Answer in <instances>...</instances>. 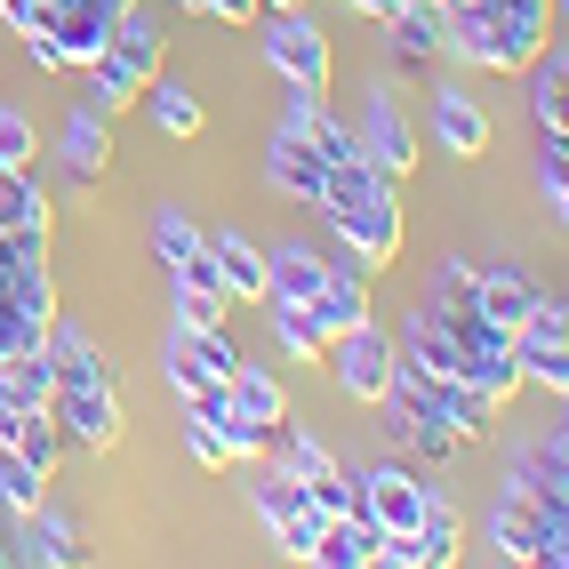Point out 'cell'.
I'll return each instance as SVG.
<instances>
[{
	"label": "cell",
	"instance_id": "obj_21",
	"mask_svg": "<svg viewBox=\"0 0 569 569\" xmlns=\"http://www.w3.org/2000/svg\"><path fill=\"white\" fill-rule=\"evenodd\" d=\"M473 306H481V321H498L506 337H513V321L529 313V306H538V281H529V273H513V264H473Z\"/></svg>",
	"mask_w": 569,
	"mask_h": 569
},
{
	"label": "cell",
	"instance_id": "obj_15",
	"mask_svg": "<svg viewBox=\"0 0 569 569\" xmlns=\"http://www.w3.org/2000/svg\"><path fill=\"white\" fill-rule=\"evenodd\" d=\"M506 489H513V498H529L538 513H569V458H561V433L529 441L521 458H513V473H506Z\"/></svg>",
	"mask_w": 569,
	"mask_h": 569
},
{
	"label": "cell",
	"instance_id": "obj_12",
	"mask_svg": "<svg viewBox=\"0 0 569 569\" xmlns=\"http://www.w3.org/2000/svg\"><path fill=\"white\" fill-rule=\"evenodd\" d=\"M433 144H441L449 161H481L489 153V104L466 81H441L433 89Z\"/></svg>",
	"mask_w": 569,
	"mask_h": 569
},
{
	"label": "cell",
	"instance_id": "obj_36",
	"mask_svg": "<svg viewBox=\"0 0 569 569\" xmlns=\"http://www.w3.org/2000/svg\"><path fill=\"white\" fill-rule=\"evenodd\" d=\"M32 161H41V129L17 104H0V169H32Z\"/></svg>",
	"mask_w": 569,
	"mask_h": 569
},
{
	"label": "cell",
	"instance_id": "obj_1",
	"mask_svg": "<svg viewBox=\"0 0 569 569\" xmlns=\"http://www.w3.org/2000/svg\"><path fill=\"white\" fill-rule=\"evenodd\" d=\"M386 433L401 441V449H417L426 466H449L458 449H473L466 433H458V417H449V401H441V386L426 369H409V361H393V386H386Z\"/></svg>",
	"mask_w": 569,
	"mask_h": 569
},
{
	"label": "cell",
	"instance_id": "obj_2",
	"mask_svg": "<svg viewBox=\"0 0 569 569\" xmlns=\"http://www.w3.org/2000/svg\"><path fill=\"white\" fill-rule=\"evenodd\" d=\"M161 72V24H153V9L144 0H129L121 17H112V41H104V57L89 64V104L97 112H129L137 104V89Z\"/></svg>",
	"mask_w": 569,
	"mask_h": 569
},
{
	"label": "cell",
	"instance_id": "obj_33",
	"mask_svg": "<svg viewBox=\"0 0 569 569\" xmlns=\"http://www.w3.org/2000/svg\"><path fill=\"white\" fill-rule=\"evenodd\" d=\"M306 498H313V513H321V521H346V513H361V481H353L346 466H329V473H313V481H306Z\"/></svg>",
	"mask_w": 569,
	"mask_h": 569
},
{
	"label": "cell",
	"instance_id": "obj_6",
	"mask_svg": "<svg viewBox=\"0 0 569 569\" xmlns=\"http://www.w3.org/2000/svg\"><path fill=\"white\" fill-rule=\"evenodd\" d=\"M257 24H264V41H257L264 64H273L289 89H329V64H337V57H329V32H321L306 9H264Z\"/></svg>",
	"mask_w": 569,
	"mask_h": 569
},
{
	"label": "cell",
	"instance_id": "obj_28",
	"mask_svg": "<svg viewBox=\"0 0 569 569\" xmlns=\"http://www.w3.org/2000/svg\"><path fill=\"white\" fill-rule=\"evenodd\" d=\"M313 321H321L329 337L377 321V313H369V273H337V264H329V281H321V297H313Z\"/></svg>",
	"mask_w": 569,
	"mask_h": 569
},
{
	"label": "cell",
	"instance_id": "obj_35",
	"mask_svg": "<svg viewBox=\"0 0 569 569\" xmlns=\"http://www.w3.org/2000/svg\"><path fill=\"white\" fill-rule=\"evenodd\" d=\"M224 297H209V289H184V281H169V321L177 329H224Z\"/></svg>",
	"mask_w": 569,
	"mask_h": 569
},
{
	"label": "cell",
	"instance_id": "obj_18",
	"mask_svg": "<svg viewBox=\"0 0 569 569\" xmlns=\"http://www.w3.org/2000/svg\"><path fill=\"white\" fill-rule=\"evenodd\" d=\"M57 161H64V177L72 184H89L104 161H112V112H97L89 97L64 112V144H57Z\"/></svg>",
	"mask_w": 569,
	"mask_h": 569
},
{
	"label": "cell",
	"instance_id": "obj_19",
	"mask_svg": "<svg viewBox=\"0 0 569 569\" xmlns=\"http://www.w3.org/2000/svg\"><path fill=\"white\" fill-rule=\"evenodd\" d=\"M137 104H144V112H153V129H161V137H177V144H193V137L209 129V112H201V97H193V81H177V72H169V64H161V72H153V81H144V89H137Z\"/></svg>",
	"mask_w": 569,
	"mask_h": 569
},
{
	"label": "cell",
	"instance_id": "obj_17",
	"mask_svg": "<svg viewBox=\"0 0 569 569\" xmlns=\"http://www.w3.org/2000/svg\"><path fill=\"white\" fill-rule=\"evenodd\" d=\"M0 449H17L24 466H41L49 481H57V466H64V433H57V417L49 409H24V401H9L0 393Z\"/></svg>",
	"mask_w": 569,
	"mask_h": 569
},
{
	"label": "cell",
	"instance_id": "obj_5",
	"mask_svg": "<svg viewBox=\"0 0 569 569\" xmlns=\"http://www.w3.org/2000/svg\"><path fill=\"white\" fill-rule=\"evenodd\" d=\"M513 369H521V386H538V393H569V313H561V297L538 289V306H529L513 321Z\"/></svg>",
	"mask_w": 569,
	"mask_h": 569
},
{
	"label": "cell",
	"instance_id": "obj_13",
	"mask_svg": "<svg viewBox=\"0 0 569 569\" xmlns=\"http://www.w3.org/2000/svg\"><path fill=\"white\" fill-rule=\"evenodd\" d=\"M353 481H361V513L386 529V538L417 529V513H426V473H409V466H369V473H353Z\"/></svg>",
	"mask_w": 569,
	"mask_h": 569
},
{
	"label": "cell",
	"instance_id": "obj_3",
	"mask_svg": "<svg viewBox=\"0 0 569 569\" xmlns=\"http://www.w3.org/2000/svg\"><path fill=\"white\" fill-rule=\"evenodd\" d=\"M481 538L498 561H529V569H561L569 561V513H538L529 498H513V489H498V506H489Z\"/></svg>",
	"mask_w": 569,
	"mask_h": 569
},
{
	"label": "cell",
	"instance_id": "obj_42",
	"mask_svg": "<svg viewBox=\"0 0 569 569\" xmlns=\"http://www.w3.org/2000/svg\"><path fill=\"white\" fill-rule=\"evenodd\" d=\"M169 9H184V17H209V0H169Z\"/></svg>",
	"mask_w": 569,
	"mask_h": 569
},
{
	"label": "cell",
	"instance_id": "obj_32",
	"mask_svg": "<svg viewBox=\"0 0 569 569\" xmlns=\"http://www.w3.org/2000/svg\"><path fill=\"white\" fill-rule=\"evenodd\" d=\"M153 257L169 264V273H184V264L201 257V224L177 217V209H161V217H153Z\"/></svg>",
	"mask_w": 569,
	"mask_h": 569
},
{
	"label": "cell",
	"instance_id": "obj_7",
	"mask_svg": "<svg viewBox=\"0 0 569 569\" xmlns=\"http://www.w3.org/2000/svg\"><path fill=\"white\" fill-rule=\"evenodd\" d=\"M329 377H337V393H346L353 409H377L386 386H393V337L377 329V321L329 337Z\"/></svg>",
	"mask_w": 569,
	"mask_h": 569
},
{
	"label": "cell",
	"instance_id": "obj_30",
	"mask_svg": "<svg viewBox=\"0 0 569 569\" xmlns=\"http://www.w3.org/2000/svg\"><path fill=\"white\" fill-rule=\"evenodd\" d=\"M41 498H49V473H41V466H24L17 449H0V513H9V521H24Z\"/></svg>",
	"mask_w": 569,
	"mask_h": 569
},
{
	"label": "cell",
	"instance_id": "obj_34",
	"mask_svg": "<svg viewBox=\"0 0 569 569\" xmlns=\"http://www.w3.org/2000/svg\"><path fill=\"white\" fill-rule=\"evenodd\" d=\"M538 201H546L553 217L569 209V137H561V129L538 144Z\"/></svg>",
	"mask_w": 569,
	"mask_h": 569
},
{
	"label": "cell",
	"instance_id": "obj_4",
	"mask_svg": "<svg viewBox=\"0 0 569 569\" xmlns=\"http://www.w3.org/2000/svg\"><path fill=\"white\" fill-rule=\"evenodd\" d=\"M321 217H329V233L361 257V273H386V264L401 257V184L393 177L361 184L346 209H321Z\"/></svg>",
	"mask_w": 569,
	"mask_h": 569
},
{
	"label": "cell",
	"instance_id": "obj_27",
	"mask_svg": "<svg viewBox=\"0 0 569 569\" xmlns=\"http://www.w3.org/2000/svg\"><path fill=\"white\" fill-rule=\"evenodd\" d=\"M224 393H233V409L257 417V426H281V417H289V386H281V377L264 369V361H249V353H241L233 377H224Z\"/></svg>",
	"mask_w": 569,
	"mask_h": 569
},
{
	"label": "cell",
	"instance_id": "obj_11",
	"mask_svg": "<svg viewBox=\"0 0 569 569\" xmlns=\"http://www.w3.org/2000/svg\"><path fill=\"white\" fill-rule=\"evenodd\" d=\"M112 17H121V9H104V0H49V41H57L64 72H89L104 57Z\"/></svg>",
	"mask_w": 569,
	"mask_h": 569
},
{
	"label": "cell",
	"instance_id": "obj_39",
	"mask_svg": "<svg viewBox=\"0 0 569 569\" xmlns=\"http://www.w3.org/2000/svg\"><path fill=\"white\" fill-rule=\"evenodd\" d=\"M0 24H9L17 41H32V32H49V0H0Z\"/></svg>",
	"mask_w": 569,
	"mask_h": 569
},
{
	"label": "cell",
	"instance_id": "obj_37",
	"mask_svg": "<svg viewBox=\"0 0 569 569\" xmlns=\"http://www.w3.org/2000/svg\"><path fill=\"white\" fill-rule=\"evenodd\" d=\"M217 441H224V466H257V458H264V426H257V417H241V409L217 417Z\"/></svg>",
	"mask_w": 569,
	"mask_h": 569
},
{
	"label": "cell",
	"instance_id": "obj_40",
	"mask_svg": "<svg viewBox=\"0 0 569 569\" xmlns=\"http://www.w3.org/2000/svg\"><path fill=\"white\" fill-rule=\"evenodd\" d=\"M24 64H32V72H64V57H57L49 32H32V41H24Z\"/></svg>",
	"mask_w": 569,
	"mask_h": 569
},
{
	"label": "cell",
	"instance_id": "obj_22",
	"mask_svg": "<svg viewBox=\"0 0 569 569\" xmlns=\"http://www.w3.org/2000/svg\"><path fill=\"white\" fill-rule=\"evenodd\" d=\"M41 353H49V369H57V386H104V346L81 329V321H49V337H41Z\"/></svg>",
	"mask_w": 569,
	"mask_h": 569
},
{
	"label": "cell",
	"instance_id": "obj_38",
	"mask_svg": "<svg viewBox=\"0 0 569 569\" xmlns=\"http://www.w3.org/2000/svg\"><path fill=\"white\" fill-rule=\"evenodd\" d=\"M184 458H193V466H209V473H224V441H217V426H209V417H193V409H184Z\"/></svg>",
	"mask_w": 569,
	"mask_h": 569
},
{
	"label": "cell",
	"instance_id": "obj_20",
	"mask_svg": "<svg viewBox=\"0 0 569 569\" xmlns=\"http://www.w3.org/2000/svg\"><path fill=\"white\" fill-rule=\"evenodd\" d=\"M209 257H217V273H224V297L233 306H264V249L249 233H233V224H217V233H201Z\"/></svg>",
	"mask_w": 569,
	"mask_h": 569
},
{
	"label": "cell",
	"instance_id": "obj_29",
	"mask_svg": "<svg viewBox=\"0 0 569 569\" xmlns=\"http://www.w3.org/2000/svg\"><path fill=\"white\" fill-rule=\"evenodd\" d=\"M521 72H529V121H538V137H553V129H561V89H569L561 49H538Z\"/></svg>",
	"mask_w": 569,
	"mask_h": 569
},
{
	"label": "cell",
	"instance_id": "obj_44",
	"mask_svg": "<svg viewBox=\"0 0 569 569\" xmlns=\"http://www.w3.org/2000/svg\"><path fill=\"white\" fill-rule=\"evenodd\" d=\"M264 9H306V0H264Z\"/></svg>",
	"mask_w": 569,
	"mask_h": 569
},
{
	"label": "cell",
	"instance_id": "obj_16",
	"mask_svg": "<svg viewBox=\"0 0 569 569\" xmlns=\"http://www.w3.org/2000/svg\"><path fill=\"white\" fill-rule=\"evenodd\" d=\"M9 538H17V561H32V569H72V561H89V546H81V529H72L49 498L41 506H32L17 529H9Z\"/></svg>",
	"mask_w": 569,
	"mask_h": 569
},
{
	"label": "cell",
	"instance_id": "obj_43",
	"mask_svg": "<svg viewBox=\"0 0 569 569\" xmlns=\"http://www.w3.org/2000/svg\"><path fill=\"white\" fill-rule=\"evenodd\" d=\"M17 561V538H9V529H0V569H9Z\"/></svg>",
	"mask_w": 569,
	"mask_h": 569
},
{
	"label": "cell",
	"instance_id": "obj_9",
	"mask_svg": "<svg viewBox=\"0 0 569 569\" xmlns=\"http://www.w3.org/2000/svg\"><path fill=\"white\" fill-rule=\"evenodd\" d=\"M49 417H57L64 449H112V441H121V393H112V377H104V386H57Z\"/></svg>",
	"mask_w": 569,
	"mask_h": 569
},
{
	"label": "cell",
	"instance_id": "obj_24",
	"mask_svg": "<svg viewBox=\"0 0 569 569\" xmlns=\"http://www.w3.org/2000/svg\"><path fill=\"white\" fill-rule=\"evenodd\" d=\"M257 466H273L281 481H313V473H329L337 458H329V441H313L306 426H289V417H281V426H264V458Z\"/></svg>",
	"mask_w": 569,
	"mask_h": 569
},
{
	"label": "cell",
	"instance_id": "obj_8",
	"mask_svg": "<svg viewBox=\"0 0 569 569\" xmlns=\"http://www.w3.org/2000/svg\"><path fill=\"white\" fill-rule=\"evenodd\" d=\"M249 506H257L264 538H273L281 553H297V561H306V553L321 546V513H313V498H306V481H281L273 466H257V481H249Z\"/></svg>",
	"mask_w": 569,
	"mask_h": 569
},
{
	"label": "cell",
	"instance_id": "obj_41",
	"mask_svg": "<svg viewBox=\"0 0 569 569\" xmlns=\"http://www.w3.org/2000/svg\"><path fill=\"white\" fill-rule=\"evenodd\" d=\"M209 17H224V24H249V17H264V0H209Z\"/></svg>",
	"mask_w": 569,
	"mask_h": 569
},
{
	"label": "cell",
	"instance_id": "obj_25",
	"mask_svg": "<svg viewBox=\"0 0 569 569\" xmlns=\"http://www.w3.org/2000/svg\"><path fill=\"white\" fill-rule=\"evenodd\" d=\"M386 41H393V72H409V81H426V64L441 57V9H401L393 24H386Z\"/></svg>",
	"mask_w": 569,
	"mask_h": 569
},
{
	"label": "cell",
	"instance_id": "obj_23",
	"mask_svg": "<svg viewBox=\"0 0 569 569\" xmlns=\"http://www.w3.org/2000/svg\"><path fill=\"white\" fill-rule=\"evenodd\" d=\"M329 281V257L306 249V241H281V249H264V297H297V306H313Z\"/></svg>",
	"mask_w": 569,
	"mask_h": 569
},
{
	"label": "cell",
	"instance_id": "obj_14",
	"mask_svg": "<svg viewBox=\"0 0 569 569\" xmlns=\"http://www.w3.org/2000/svg\"><path fill=\"white\" fill-rule=\"evenodd\" d=\"M321 177H329V161L313 144L297 129H273V144H264V184H273L281 201H297V209H321Z\"/></svg>",
	"mask_w": 569,
	"mask_h": 569
},
{
	"label": "cell",
	"instance_id": "obj_10",
	"mask_svg": "<svg viewBox=\"0 0 569 569\" xmlns=\"http://www.w3.org/2000/svg\"><path fill=\"white\" fill-rule=\"evenodd\" d=\"M361 153H369V169H377V177H393V184H409V177H417V121H409V104H401L393 89H377V97H369Z\"/></svg>",
	"mask_w": 569,
	"mask_h": 569
},
{
	"label": "cell",
	"instance_id": "obj_31",
	"mask_svg": "<svg viewBox=\"0 0 569 569\" xmlns=\"http://www.w3.org/2000/svg\"><path fill=\"white\" fill-rule=\"evenodd\" d=\"M0 393L24 401V409H49V393H57L49 353H17V361H0Z\"/></svg>",
	"mask_w": 569,
	"mask_h": 569
},
{
	"label": "cell",
	"instance_id": "obj_26",
	"mask_svg": "<svg viewBox=\"0 0 569 569\" xmlns=\"http://www.w3.org/2000/svg\"><path fill=\"white\" fill-rule=\"evenodd\" d=\"M264 321H273V346L306 369V361H329V329L313 321V306H297V297H264Z\"/></svg>",
	"mask_w": 569,
	"mask_h": 569
}]
</instances>
